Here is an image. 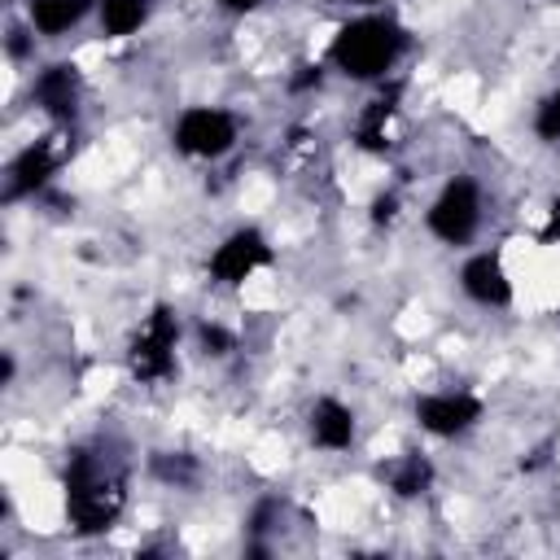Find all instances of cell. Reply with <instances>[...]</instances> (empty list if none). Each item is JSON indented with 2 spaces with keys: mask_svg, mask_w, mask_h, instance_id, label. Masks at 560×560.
Returning <instances> with one entry per match:
<instances>
[{
  "mask_svg": "<svg viewBox=\"0 0 560 560\" xmlns=\"http://www.w3.org/2000/svg\"><path fill=\"white\" fill-rule=\"evenodd\" d=\"M407 52V31L385 18V13H363L354 22H346L337 35H332V48H328V61L332 70H341L346 79L354 83H372V79H385L398 57Z\"/></svg>",
  "mask_w": 560,
  "mask_h": 560,
  "instance_id": "1",
  "label": "cell"
},
{
  "mask_svg": "<svg viewBox=\"0 0 560 560\" xmlns=\"http://www.w3.org/2000/svg\"><path fill=\"white\" fill-rule=\"evenodd\" d=\"M122 512V477L92 451H70L66 459V516L74 534H101Z\"/></svg>",
  "mask_w": 560,
  "mask_h": 560,
  "instance_id": "2",
  "label": "cell"
},
{
  "mask_svg": "<svg viewBox=\"0 0 560 560\" xmlns=\"http://www.w3.org/2000/svg\"><path fill=\"white\" fill-rule=\"evenodd\" d=\"M481 219H486V201L472 175H451L424 210V228L442 245H468L481 232Z\"/></svg>",
  "mask_w": 560,
  "mask_h": 560,
  "instance_id": "3",
  "label": "cell"
},
{
  "mask_svg": "<svg viewBox=\"0 0 560 560\" xmlns=\"http://www.w3.org/2000/svg\"><path fill=\"white\" fill-rule=\"evenodd\" d=\"M236 136H241L236 114L219 105H188L171 127V144L192 162H219L223 153L236 149Z\"/></svg>",
  "mask_w": 560,
  "mask_h": 560,
  "instance_id": "4",
  "label": "cell"
},
{
  "mask_svg": "<svg viewBox=\"0 0 560 560\" xmlns=\"http://www.w3.org/2000/svg\"><path fill=\"white\" fill-rule=\"evenodd\" d=\"M175 346H179V319H175V311L171 306H153L140 319V328H136V337L127 346L131 376L144 381V385L166 381L175 372Z\"/></svg>",
  "mask_w": 560,
  "mask_h": 560,
  "instance_id": "5",
  "label": "cell"
},
{
  "mask_svg": "<svg viewBox=\"0 0 560 560\" xmlns=\"http://www.w3.org/2000/svg\"><path fill=\"white\" fill-rule=\"evenodd\" d=\"M271 262V245H267V236L258 232V228H236V232H228L219 245H214V254L206 258V276L214 280V284H228V289H236V284H245L258 267H267Z\"/></svg>",
  "mask_w": 560,
  "mask_h": 560,
  "instance_id": "6",
  "label": "cell"
},
{
  "mask_svg": "<svg viewBox=\"0 0 560 560\" xmlns=\"http://www.w3.org/2000/svg\"><path fill=\"white\" fill-rule=\"evenodd\" d=\"M416 424L433 438H464L481 424V398L468 389H433L416 398Z\"/></svg>",
  "mask_w": 560,
  "mask_h": 560,
  "instance_id": "7",
  "label": "cell"
},
{
  "mask_svg": "<svg viewBox=\"0 0 560 560\" xmlns=\"http://www.w3.org/2000/svg\"><path fill=\"white\" fill-rule=\"evenodd\" d=\"M79 96H83V83H79V70H74L70 61L44 66V70L35 74V83H31V101H35L48 118H57V122H70V118L79 114Z\"/></svg>",
  "mask_w": 560,
  "mask_h": 560,
  "instance_id": "8",
  "label": "cell"
},
{
  "mask_svg": "<svg viewBox=\"0 0 560 560\" xmlns=\"http://www.w3.org/2000/svg\"><path fill=\"white\" fill-rule=\"evenodd\" d=\"M459 289H464L468 302H477V306H486V311H499V306L512 302V280H508V271H503V258L490 254V249L472 254V258L459 267Z\"/></svg>",
  "mask_w": 560,
  "mask_h": 560,
  "instance_id": "9",
  "label": "cell"
},
{
  "mask_svg": "<svg viewBox=\"0 0 560 560\" xmlns=\"http://www.w3.org/2000/svg\"><path fill=\"white\" fill-rule=\"evenodd\" d=\"M52 171H57V149H52V140H35V144H26V149L9 162L4 197H9V201H18V197H35V192L52 179Z\"/></svg>",
  "mask_w": 560,
  "mask_h": 560,
  "instance_id": "10",
  "label": "cell"
},
{
  "mask_svg": "<svg viewBox=\"0 0 560 560\" xmlns=\"http://www.w3.org/2000/svg\"><path fill=\"white\" fill-rule=\"evenodd\" d=\"M306 429H311V442L319 446V451H350L354 446V411L341 402V398H332V394H324V398H315V407H311V416H306Z\"/></svg>",
  "mask_w": 560,
  "mask_h": 560,
  "instance_id": "11",
  "label": "cell"
},
{
  "mask_svg": "<svg viewBox=\"0 0 560 560\" xmlns=\"http://www.w3.org/2000/svg\"><path fill=\"white\" fill-rule=\"evenodd\" d=\"M92 9H96V0H31L26 4V26L44 39H57V35L74 31Z\"/></svg>",
  "mask_w": 560,
  "mask_h": 560,
  "instance_id": "12",
  "label": "cell"
},
{
  "mask_svg": "<svg viewBox=\"0 0 560 560\" xmlns=\"http://www.w3.org/2000/svg\"><path fill=\"white\" fill-rule=\"evenodd\" d=\"M149 9H153V0H96L101 35H109V39L136 35V31L149 22Z\"/></svg>",
  "mask_w": 560,
  "mask_h": 560,
  "instance_id": "13",
  "label": "cell"
},
{
  "mask_svg": "<svg viewBox=\"0 0 560 560\" xmlns=\"http://www.w3.org/2000/svg\"><path fill=\"white\" fill-rule=\"evenodd\" d=\"M429 486H433V464H429L420 451H407V455L389 468V490H394L398 499H420Z\"/></svg>",
  "mask_w": 560,
  "mask_h": 560,
  "instance_id": "14",
  "label": "cell"
},
{
  "mask_svg": "<svg viewBox=\"0 0 560 560\" xmlns=\"http://www.w3.org/2000/svg\"><path fill=\"white\" fill-rule=\"evenodd\" d=\"M394 101H398V88L381 92V96H376V101L363 109V118H359V131H354V140H359L363 149H372V153H381V149H385V127H389Z\"/></svg>",
  "mask_w": 560,
  "mask_h": 560,
  "instance_id": "15",
  "label": "cell"
},
{
  "mask_svg": "<svg viewBox=\"0 0 560 560\" xmlns=\"http://www.w3.org/2000/svg\"><path fill=\"white\" fill-rule=\"evenodd\" d=\"M197 346H201V354H210V359H223V354H232V350H236V337H232L223 324H214V319H201V324H197Z\"/></svg>",
  "mask_w": 560,
  "mask_h": 560,
  "instance_id": "16",
  "label": "cell"
},
{
  "mask_svg": "<svg viewBox=\"0 0 560 560\" xmlns=\"http://www.w3.org/2000/svg\"><path fill=\"white\" fill-rule=\"evenodd\" d=\"M534 131H538V140H560V88L538 105V114H534Z\"/></svg>",
  "mask_w": 560,
  "mask_h": 560,
  "instance_id": "17",
  "label": "cell"
},
{
  "mask_svg": "<svg viewBox=\"0 0 560 560\" xmlns=\"http://www.w3.org/2000/svg\"><path fill=\"white\" fill-rule=\"evenodd\" d=\"M394 214H398V197H394V192L376 197V206H372V219H376V223H389Z\"/></svg>",
  "mask_w": 560,
  "mask_h": 560,
  "instance_id": "18",
  "label": "cell"
},
{
  "mask_svg": "<svg viewBox=\"0 0 560 560\" xmlns=\"http://www.w3.org/2000/svg\"><path fill=\"white\" fill-rule=\"evenodd\" d=\"M560 236V197L551 201V214H547V228H542V241H556Z\"/></svg>",
  "mask_w": 560,
  "mask_h": 560,
  "instance_id": "19",
  "label": "cell"
},
{
  "mask_svg": "<svg viewBox=\"0 0 560 560\" xmlns=\"http://www.w3.org/2000/svg\"><path fill=\"white\" fill-rule=\"evenodd\" d=\"M219 4H223L228 13H249V9H258L262 0H219Z\"/></svg>",
  "mask_w": 560,
  "mask_h": 560,
  "instance_id": "20",
  "label": "cell"
},
{
  "mask_svg": "<svg viewBox=\"0 0 560 560\" xmlns=\"http://www.w3.org/2000/svg\"><path fill=\"white\" fill-rule=\"evenodd\" d=\"M350 4H385V0H350Z\"/></svg>",
  "mask_w": 560,
  "mask_h": 560,
  "instance_id": "21",
  "label": "cell"
}]
</instances>
